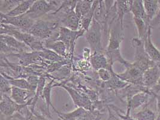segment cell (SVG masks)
Masks as SVG:
<instances>
[{
	"label": "cell",
	"instance_id": "cell-1",
	"mask_svg": "<svg viewBox=\"0 0 160 120\" xmlns=\"http://www.w3.org/2000/svg\"><path fill=\"white\" fill-rule=\"evenodd\" d=\"M61 23L59 20L44 21L36 20L33 26L28 30V32L35 38L42 40H57Z\"/></svg>",
	"mask_w": 160,
	"mask_h": 120
},
{
	"label": "cell",
	"instance_id": "cell-2",
	"mask_svg": "<svg viewBox=\"0 0 160 120\" xmlns=\"http://www.w3.org/2000/svg\"><path fill=\"white\" fill-rule=\"evenodd\" d=\"M131 44L134 49V62H132L134 66L145 72L148 68L157 65L146 52L144 41L134 38L131 40Z\"/></svg>",
	"mask_w": 160,
	"mask_h": 120
},
{
	"label": "cell",
	"instance_id": "cell-3",
	"mask_svg": "<svg viewBox=\"0 0 160 120\" xmlns=\"http://www.w3.org/2000/svg\"><path fill=\"white\" fill-rule=\"evenodd\" d=\"M62 2V1H61L37 0L25 15L28 16L32 19L36 20L37 18L52 11L55 12L60 7Z\"/></svg>",
	"mask_w": 160,
	"mask_h": 120
},
{
	"label": "cell",
	"instance_id": "cell-4",
	"mask_svg": "<svg viewBox=\"0 0 160 120\" xmlns=\"http://www.w3.org/2000/svg\"><path fill=\"white\" fill-rule=\"evenodd\" d=\"M102 24L93 19L90 27L85 34V37L93 53L102 51Z\"/></svg>",
	"mask_w": 160,
	"mask_h": 120
},
{
	"label": "cell",
	"instance_id": "cell-5",
	"mask_svg": "<svg viewBox=\"0 0 160 120\" xmlns=\"http://www.w3.org/2000/svg\"><path fill=\"white\" fill-rule=\"evenodd\" d=\"M86 31L85 30H80L73 31L67 28L61 27L59 30L58 40L62 42L67 46L68 53L73 54L74 49L77 40L85 35Z\"/></svg>",
	"mask_w": 160,
	"mask_h": 120
},
{
	"label": "cell",
	"instance_id": "cell-6",
	"mask_svg": "<svg viewBox=\"0 0 160 120\" xmlns=\"http://www.w3.org/2000/svg\"><path fill=\"white\" fill-rule=\"evenodd\" d=\"M125 70L122 73H117V76L125 82L135 85H143L144 72L132 63L125 66Z\"/></svg>",
	"mask_w": 160,
	"mask_h": 120
},
{
	"label": "cell",
	"instance_id": "cell-7",
	"mask_svg": "<svg viewBox=\"0 0 160 120\" xmlns=\"http://www.w3.org/2000/svg\"><path fill=\"white\" fill-rule=\"evenodd\" d=\"M36 20L32 19L26 15L16 17H8L1 13V23L12 25L25 32L28 30L33 26Z\"/></svg>",
	"mask_w": 160,
	"mask_h": 120
},
{
	"label": "cell",
	"instance_id": "cell-8",
	"mask_svg": "<svg viewBox=\"0 0 160 120\" xmlns=\"http://www.w3.org/2000/svg\"><path fill=\"white\" fill-rule=\"evenodd\" d=\"M32 104V100L31 99L29 102L25 105H19L8 97L7 95H1V115L4 117H12L15 113L19 112L25 108L31 106Z\"/></svg>",
	"mask_w": 160,
	"mask_h": 120
},
{
	"label": "cell",
	"instance_id": "cell-9",
	"mask_svg": "<svg viewBox=\"0 0 160 120\" xmlns=\"http://www.w3.org/2000/svg\"><path fill=\"white\" fill-rule=\"evenodd\" d=\"M151 98L154 96L150 91H142L135 94L127 102V111L126 115H130L131 112L135 111L138 108L143 106H146L151 101Z\"/></svg>",
	"mask_w": 160,
	"mask_h": 120
},
{
	"label": "cell",
	"instance_id": "cell-10",
	"mask_svg": "<svg viewBox=\"0 0 160 120\" xmlns=\"http://www.w3.org/2000/svg\"><path fill=\"white\" fill-rule=\"evenodd\" d=\"M36 92L17 88L12 86L10 98L19 105H25L29 102V100L35 96Z\"/></svg>",
	"mask_w": 160,
	"mask_h": 120
},
{
	"label": "cell",
	"instance_id": "cell-11",
	"mask_svg": "<svg viewBox=\"0 0 160 120\" xmlns=\"http://www.w3.org/2000/svg\"><path fill=\"white\" fill-rule=\"evenodd\" d=\"M152 27H150L145 38L144 39V45L146 52L153 61L160 68V52L156 48L152 40Z\"/></svg>",
	"mask_w": 160,
	"mask_h": 120
},
{
	"label": "cell",
	"instance_id": "cell-12",
	"mask_svg": "<svg viewBox=\"0 0 160 120\" xmlns=\"http://www.w3.org/2000/svg\"><path fill=\"white\" fill-rule=\"evenodd\" d=\"M160 78V68L155 65L146 70L143 73V85L148 89H152Z\"/></svg>",
	"mask_w": 160,
	"mask_h": 120
},
{
	"label": "cell",
	"instance_id": "cell-13",
	"mask_svg": "<svg viewBox=\"0 0 160 120\" xmlns=\"http://www.w3.org/2000/svg\"><path fill=\"white\" fill-rule=\"evenodd\" d=\"M90 62L92 67L97 71L102 68H106L109 70H113L112 66L110 65L106 53L102 51L93 53L91 55Z\"/></svg>",
	"mask_w": 160,
	"mask_h": 120
},
{
	"label": "cell",
	"instance_id": "cell-14",
	"mask_svg": "<svg viewBox=\"0 0 160 120\" xmlns=\"http://www.w3.org/2000/svg\"><path fill=\"white\" fill-rule=\"evenodd\" d=\"M1 42H3L8 46L15 49L21 53L29 52L31 51L29 47L24 43L20 42L12 36L6 34H1Z\"/></svg>",
	"mask_w": 160,
	"mask_h": 120
},
{
	"label": "cell",
	"instance_id": "cell-15",
	"mask_svg": "<svg viewBox=\"0 0 160 120\" xmlns=\"http://www.w3.org/2000/svg\"><path fill=\"white\" fill-rule=\"evenodd\" d=\"M44 48L57 53L58 55L65 58L67 57L68 51L66 45L58 40H47L44 41Z\"/></svg>",
	"mask_w": 160,
	"mask_h": 120
},
{
	"label": "cell",
	"instance_id": "cell-16",
	"mask_svg": "<svg viewBox=\"0 0 160 120\" xmlns=\"http://www.w3.org/2000/svg\"><path fill=\"white\" fill-rule=\"evenodd\" d=\"M133 1H116L117 20L124 28V16L131 12V6Z\"/></svg>",
	"mask_w": 160,
	"mask_h": 120
},
{
	"label": "cell",
	"instance_id": "cell-17",
	"mask_svg": "<svg viewBox=\"0 0 160 120\" xmlns=\"http://www.w3.org/2000/svg\"><path fill=\"white\" fill-rule=\"evenodd\" d=\"M131 12L134 18H140L143 19L148 25L151 26V21L149 19L146 15L143 1H133L131 6Z\"/></svg>",
	"mask_w": 160,
	"mask_h": 120
},
{
	"label": "cell",
	"instance_id": "cell-18",
	"mask_svg": "<svg viewBox=\"0 0 160 120\" xmlns=\"http://www.w3.org/2000/svg\"><path fill=\"white\" fill-rule=\"evenodd\" d=\"M143 1L146 15L151 23L160 11V1L145 0Z\"/></svg>",
	"mask_w": 160,
	"mask_h": 120
},
{
	"label": "cell",
	"instance_id": "cell-19",
	"mask_svg": "<svg viewBox=\"0 0 160 120\" xmlns=\"http://www.w3.org/2000/svg\"><path fill=\"white\" fill-rule=\"evenodd\" d=\"M34 1L33 0L22 1L18 6L5 15L8 17H16L25 15L29 10Z\"/></svg>",
	"mask_w": 160,
	"mask_h": 120
},
{
	"label": "cell",
	"instance_id": "cell-20",
	"mask_svg": "<svg viewBox=\"0 0 160 120\" xmlns=\"http://www.w3.org/2000/svg\"><path fill=\"white\" fill-rule=\"evenodd\" d=\"M53 80L49 82L46 84V86L44 88L43 96H42V98L45 101L46 115L51 119H52V117L49 111V107L52 106L54 111L56 109L53 106V105H52V101H51V91L53 87Z\"/></svg>",
	"mask_w": 160,
	"mask_h": 120
},
{
	"label": "cell",
	"instance_id": "cell-21",
	"mask_svg": "<svg viewBox=\"0 0 160 120\" xmlns=\"http://www.w3.org/2000/svg\"><path fill=\"white\" fill-rule=\"evenodd\" d=\"M55 111L58 115L59 118L62 120H78L83 116L88 111L83 108H78L71 112H60L57 109Z\"/></svg>",
	"mask_w": 160,
	"mask_h": 120
},
{
	"label": "cell",
	"instance_id": "cell-22",
	"mask_svg": "<svg viewBox=\"0 0 160 120\" xmlns=\"http://www.w3.org/2000/svg\"><path fill=\"white\" fill-rule=\"evenodd\" d=\"M94 1H78L75 12L77 16L81 19L82 17L87 15L91 11Z\"/></svg>",
	"mask_w": 160,
	"mask_h": 120
},
{
	"label": "cell",
	"instance_id": "cell-23",
	"mask_svg": "<svg viewBox=\"0 0 160 120\" xmlns=\"http://www.w3.org/2000/svg\"><path fill=\"white\" fill-rule=\"evenodd\" d=\"M132 117L136 120H157V119L155 112L146 106L138 112L134 113Z\"/></svg>",
	"mask_w": 160,
	"mask_h": 120
},
{
	"label": "cell",
	"instance_id": "cell-24",
	"mask_svg": "<svg viewBox=\"0 0 160 120\" xmlns=\"http://www.w3.org/2000/svg\"><path fill=\"white\" fill-rule=\"evenodd\" d=\"M133 21L137 28L138 38L143 41L144 39L145 38L149 28L151 26L148 25L143 19L140 18H137L133 17Z\"/></svg>",
	"mask_w": 160,
	"mask_h": 120
},
{
	"label": "cell",
	"instance_id": "cell-25",
	"mask_svg": "<svg viewBox=\"0 0 160 120\" xmlns=\"http://www.w3.org/2000/svg\"><path fill=\"white\" fill-rule=\"evenodd\" d=\"M41 58L46 60L53 61V62H59L64 61V58L58 55L52 50L44 48L43 51L38 52Z\"/></svg>",
	"mask_w": 160,
	"mask_h": 120
},
{
	"label": "cell",
	"instance_id": "cell-26",
	"mask_svg": "<svg viewBox=\"0 0 160 120\" xmlns=\"http://www.w3.org/2000/svg\"><path fill=\"white\" fill-rule=\"evenodd\" d=\"M1 75H3L6 79H8V81H9V82L11 84L12 86L17 87V88H22V89L32 91L31 85H29V83L27 81V79H23V78L22 79H13V78H10L7 75H4L2 74H1Z\"/></svg>",
	"mask_w": 160,
	"mask_h": 120
},
{
	"label": "cell",
	"instance_id": "cell-27",
	"mask_svg": "<svg viewBox=\"0 0 160 120\" xmlns=\"http://www.w3.org/2000/svg\"><path fill=\"white\" fill-rule=\"evenodd\" d=\"M22 1H1V13L6 15L18 6Z\"/></svg>",
	"mask_w": 160,
	"mask_h": 120
},
{
	"label": "cell",
	"instance_id": "cell-28",
	"mask_svg": "<svg viewBox=\"0 0 160 120\" xmlns=\"http://www.w3.org/2000/svg\"><path fill=\"white\" fill-rule=\"evenodd\" d=\"M64 88L66 89L70 94L72 98H73V102L77 106H79V108H83L84 109H87L86 105L84 103V100L80 94L77 92V91L73 90L72 88H70L68 87H64Z\"/></svg>",
	"mask_w": 160,
	"mask_h": 120
},
{
	"label": "cell",
	"instance_id": "cell-29",
	"mask_svg": "<svg viewBox=\"0 0 160 120\" xmlns=\"http://www.w3.org/2000/svg\"><path fill=\"white\" fill-rule=\"evenodd\" d=\"M0 85H1V95H7L10 92L11 93L12 86L3 75H1L0 79Z\"/></svg>",
	"mask_w": 160,
	"mask_h": 120
},
{
	"label": "cell",
	"instance_id": "cell-30",
	"mask_svg": "<svg viewBox=\"0 0 160 120\" xmlns=\"http://www.w3.org/2000/svg\"><path fill=\"white\" fill-rule=\"evenodd\" d=\"M113 72V70H109L106 68H102L97 71L98 75L99 76L100 78L104 82H108L109 81L112 77V73Z\"/></svg>",
	"mask_w": 160,
	"mask_h": 120
},
{
	"label": "cell",
	"instance_id": "cell-31",
	"mask_svg": "<svg viewBox=\"0 0 160 120\" xmlns=\"http://www.w3.org/2000/svg\"><path fill=\"white\" fill-rule=\"evenodd\" d=\"M29 85L31 87L32 90L34 92L36 91L37 88L38 86V83L39 81V78L37 76H29L27 79Z\"/></svg>",
	"mask_w": 160,
	"mask_h": 120
},
{
	"label": "cell",
	"instance_id": "cell-32",
	"mask_svg": "<svg viewBox=\"0 0 160 120\" xmlns=\"http://www.w3.org/2000/svg\"><path fill=\"white\" fill-rule=\"evenodd\" d=\"M97 118L98 117L97 113L92 112L91 111H87L83 116L78 120H97Z\"/></svg>",
	"mask_w": 160,
	"mask_h": 120
},
{
	"label": "cell",
	"instance_id": "cell-33",
	"mask_svg": "<svg viewBox=\"0 0 160 120\" xmlns=\"http://www.w3.org/2000/svg\"><path fill=\"white\" fill-rule=\"evenodd\" d=\"M153 96L157 100V112H158L157 120H160V94H153Z\"/></svg>",
	"mask_w": 160,
	"mask_h": 120
},
{
	"label": "cell",
	"instance_id": "cell-34",
	"mask_svg": "<svg viewBox=\"0 0 160 120\" xmlns=\"http://www.w3.org/2000/svg\"><path fill=\"white\" fill-rule=\"evenodd\" d=\"M151 91L153 94H160V78L157 83V84L153 87L152 89H151Z\"/></svg>",
	"mask_w": 160,
	"mask_h": 120
},
{
	"label": "cell",
	"instance_id": "cell-35",
	"mask_svg": "<svg viewBox=\"0 0 160 120\" xmlns=\"http://www.w3.org/2000/svg\"><path fill=\"white\" fill-rule=\"evenodd\" d=\"M117 120H124V119H122V118H119H119H117Z\"/></svg>",
	"mask_w": 160,
	"mask_h": 120
}]
</instances>
